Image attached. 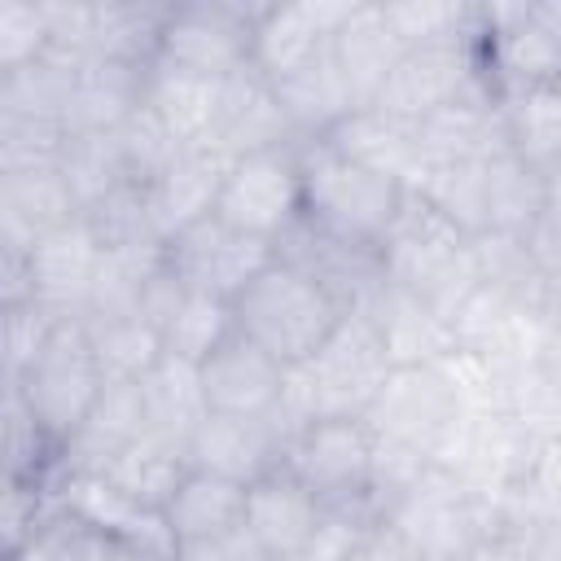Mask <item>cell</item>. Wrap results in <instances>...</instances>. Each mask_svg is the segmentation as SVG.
<instances>
[{
    "label": "cell",
    "mask_w": 561,
    "mask_h": 561,
    "mask_svg": "<svg viewBox=\"0 0 561 561\" xmlns=\"http://www.w3.org/2000/svg\"><path fill=\"white\" fill-rule=\"evenodd\" d=\"M359 316L373 324L377 342L386 346L390 368H412V364H438L451 355V329L447 320L416 294L381 280L373 298L359 307Z\"/></svg>",
    "instance_id": "obj_24"
},
{
    "label": "cell",
    "mask_w": 561,
    "mask_h": 561,
    "mask_svg": "<svg viewBox=\"0 0 561 561\" xmlns=\"http://www.w3.org/2000/svg\"><path fill=\"white\" fill-rule=\"evenodd\" d=\"M373 447L377 438L364 416L307 421L294 430L280 469H289L316 495L320 508H368Z\"/></svg>",
    "instance_id": "obj_10"
},
{
    "label": "cell",
    "mask_w": 561,
    "mask_h": 561,
    "mask_svg": "<svg viewBox=\"0 0 561 561\" xmlns=\"http://www.w3.org/2000/svg\"><path fill=\"white\" fill-rule=\"evenodd\" d=\"M53 460H57V451L44 438V430L35 425V416L18 390V377L0 373V469L44 486L53 473Z\"/></svg>",
    "instance_id": "obj_38"
},
{
    "label": "cell",
    "mask_w": 561,
    "mask_h": 561,
    "mask_svg": "<svg viewBox=\"0 0 561 561\" xmlns=\"http://www.w3.org/2000/svg\"><path fill=\"white\" fill-rule=\"evenodd\" d=\"M48 508V491L31 478L0 469V561H13Z\"/></svg>",
    "instance_id": "obj_43"
},
{
    "label": "cell",
    "mask_w": 561,
    "mask_h": 561,
    "mask_svg": "<svg viewBox=\"0 0 561 561\" xmlns=\"http://www.w3.org/2000/svg\"><path fill=\"white\" fill-rule=\"evenodd\" d=\"M513 561H561V522H539V526H522L517 535H508Z\"/></svg>",
    "instance_id": "obj_48"
},
{
    "label": "cell",
    "mask_w": 561,
    "mask_h": 561,
    "mask_svg": "<svg viewBox=\"0 0 561 561\" xmlns=\"http://www.w3.org/2000/svg\"><path fill=\"white\" fill-rule=\"evenodd\" d=\"M224 171H228V158L219 149H210V145H184V149H175V158L140 188L145 193V210L153 219V232L162 241H171L188 224L206 219L215 210Z\"/></svg>",
    "instance_id": "obj_21"
},
{
    "label": "cell",
    "mask_w": 561,
    "mask_h": 561,
    "mask_svg": "<svg viewBox=\"0 0 561 561\" xmlns=\"http://www.w3.org/2000/svg\"><path fill=\"white\" fill-rule=\"evenodd\" d=\"M381 276L416 298H425L443 320L460 307V298L473 285L469 272V237L447 224L421 193L408 188L394 224L377 241Z\"/></svg>",
    "instance_id": "obj_4"
},
{
    "label": "cell",
    "mask_w": 561,
    "mask_h": 561,
    "mask_svg": "<svg viewBox=\"0 0 561 561\" xmlns=\"http://www.w3.org/2000/svg\"><path fill=\"white\" fill-rule=\"evenodd\" d=\"M57 131L22 118L4 92V75H0V171L9 167H22V162H44L57 153Z\"/></svg>",
    "instance_id": "obj_45"
},
{
    "label": "cell",
    "mask_w": 561,
    "mask_h": 561,
    "mask_svg": "<svg viewBox=\"0 0 561 561\" xmlns=\"http://www.w3.org/2000/svg\"><path fill=\"white\" fill-rule=\"evenodd\" d=\"M215 219L232 224L245 237L276 241L298 215H302V188H298V145L280 149H259L245 158H232L219 197H215Z\"/></svg>",
    "instance_id": "obj_11"
},
{
    "label": "cell",
    "mask_w": 561,
    "mask_h": 561,
    "mask_svg": "<svg viewBox=\"0 0 561 561\" xmlns=\"http://www.w3.org/2000/svg\"><path fill=\"white\" fill-rule=\"evenodd\" d=\"M285 377H289L285 364H276L241 333H228L197 364L202 408L219 416H272L285 403Z\"/></svg>",
    "instance_id": "obj_16"
},
{
    "label": "cell",
    "mask_w": 561,
    "mask_h": 561,
    "mask_svg": "<svg viewBox=\"0 0 561 561\" xmlns=\"http://www.w3.org/2000/svg\"><path fill=\"white\" fill-rule=\"evenodd\" d=\"M48 48L44 9L39 4H13L0 0V75H13L31 61H39Z\"/></svg>",
    "instance_id": "obj_44"
},
{
    "label": "cell",
    "mask_w": 561,
    "mask_h": 561,
    "mask_svg": "<svg viewBox=\"0 0 561 561\" xmlns=\"http://www.w3.org/2000/svg\"><path fill=\"white\" fill-rule=\"evenodd\" d=\"M465 399L451 381V373L438 364H412V368H390V377L381 381L373 408L364 412L368 430L377 438L403 443L421 456H430V465H438V456L447 451L451 434L465 421Z\"/></svg>",
    "instance_id": "obj_9"
},
{
    "label": "cell",
    "mask_w": 561,
    "mask_h": 561,
    "mask_svg": "<svg viewBox=\"0 0 561 561\" xmlns=\"http://www.w3.org/2000/svg\"><path fill=\"white\" fill-rule=\"evenodd\" d=\"M53 162H57V171H61V180H66V188H70L79 210H88L105 193L131 184L127 171H123L114 131H70V136L57 140Z\"/></svg>",
    "instance_id": "obj_37"
},
{
    "label": "cell",
    "mask_w": 561,
    "mask_h": 561,
    "mask_svg": "<svg viewBox=\"0 0 561 561\" xmlns=\"http://www.w3.org/2000/svg\"><path fill=\"white\" fill-rule=\"evenodd\" d=\"M70 219H79V206L53 158L0 171V245L26 259Z\"/></svg>",
    "instance_id": "obj_19"
},
{
    "label": "cell",
    "mask_w": 561,
    "mask_h": 561,
    "mask_svg": "<svg viewBox=\"0 0 561 561\" xmlns=\"http://www.w3.org/2000/svg\"><path fill=\"white\" fill-rule=\"evenodd\" d=\"M416 149H421V167H438V162H473V158H491L504 153V131H500V105H495V88H478L434 114H425L421 123H412ZM421 171V175H425Z\"/></svg>",
    "instance_id": "obj_26"
},
{
    "label": "cell",
    "mask_w": 561,
    "mask_h": 561,
    "mask_svg": "<svg viewBox=\"0 0 561 561\" xmlns=\"http://www.w3.org/2000/svg\"><path fill=\"white\" fill-rule=\"evenodd\" d=\"M346 561H421L390 526H381V522H373L368 530H364V539L351 548V557Z\"/></svg>",
    "instance_id": "obj_49"
},
{
    "label": "cell",
    "mask_w": 561,
    "mask_h": 561,
    "mask_svg": "<svg viewBox=\"0 0 561 561\" xmlns=\"http://www.w3.org/2000/svg\"><path fill=\"white\" fill-rule=\"evenodd\" d=\"M351 0H298V4H263L254 22L250 66L267 79H280L298 70L302 61L320 57L346 18Z\"/></svg>",
    "instance_id": "obj_20"
},
{
    "label": "cell",
    "mask_w": 561,
    "mask_h": 561,
    "mask_svg": "<svg viewBox=\"0 0 561 561\" xmlns=\"http://www.w3.org/2000/svg\"><path fill=\"white\" fill-rule=\"evenodd\" d=\"M145 70L149 66H118V61H92L75 79V96L61 123V136L70 131H118L145 101Z\"/></svg>",
    "instance_id": "obj_32"
},
{
    "label": "cell",
    "mask_w": 561,
    "mask_h": 561,
    "mask_svg": "<svg viewBox=\"0 0 561 561\" xmlns=\"http://www.w3.org/2000/svg\"><path fill=\"white\" fill-rule=\"evenodd\" d=\"M171 561H267V552L254 543V535L245 526H232L224 535L197 539V543H180L171 552Z\"/></svg>",
    "instance_id": "obj_47"
},
{
    "label": "cell",
    "mask_w": 561,
    "mask_h": 561,
    "mask_svg": "<svg viewBox=\"0 0 561 561\" xmlns=\"http://www.w3.org/2000/svg\"><path fill=\"white\" fill-rule=\"evenodd\" d=\"M114 145H118V158H123L127 180L140 184V188H145V184L175 158V149H184V145H175V140L162 131V123H158L145 105L114 131Z\"/></svg>",
    "instance_id": "obj_42"
},
{
    "label": "cell",
    "mask_w": 561,
    "mask_h": 561,
    "mask_svg": "<svg viewBox=\"0 0 561 561\" xmlns=\"http://www.w3.org/2000/svg\"><path fill=\"white\" fill-rule=\"evenodd\" d=\"M381 13L403 48L443 44V39H478V4L465 0H381Z\"/></svg>",
    "instance_id": "obj_41"
},
{
    "label": "cell",
    "mask_w": 561,
    "mask_h": 561,
    "mask_svg": "<svg viewBox=\"0 0 561 561\" xmlns=\"http://www.w3.org/2000/svg\"><path fill=\"white\" fill-rule=\"evenodd\" d=\"M232 333V307L206 294H180V302L171 307V316L158 329L162 355L184 359V364H202L224 337Z\"/></svg>",
    "instance_id": "obj_40"
},
{
    "label": "cell",
    "mask_w": 561,
    "mask_h": 561,
    "mask_svg": "<svg viewBox=\"0 0 561 561\" xmlns=\"http://www.w3.org/2000/svg\"><path fill=\"white\" fill-rule=\"evenodd\" d=\"M26 272H31V302L48 320H79L101 272V245L83 219H70L26 254Z\"/></svg>",
    "instance_id": "obj_18"
},
{
    "label": "cell",
    "mask_w": 561,
    "mask_h": 561,
    "mask_svg": "<svg viewBox=\"0 0 561 561\" xmlns=\"http://www.w3.org/2000/svg\"><path fill=\"white\" fill-rule=\"evenodd\" d=\"M48 316L35 302L22 307H0V373L18 377V368L31 359V351L39 346V337L48 333Z\"/></svg>",
    "instance_id": "obj_46"
},
{
    "label": "cell",
    "mask_w": 561,
    "mask_h": 561,
    "mask_svg": "<svg viewBox=\"0 0 561 561\" xmlns=\"http://www.w3.org/2000/svg\"><path fill=\"white\" fill-rule=\"evenodd\" d=\"M504 149L539 175H561V83L495 92Z\"/></svg>",
    "instance_id": "obj_29"
},
{
    "label": "cell",
    "mask_w": 561,
    "mask_h": 561,
    "mask_svg": "<svg viewBox=\"0 0 561 561\" xmlns=\"http://www.w3.org/2000/svg\"><path fill=\"white\" fill-rule=\"evenodd\" d=\"M136 386H140V443L184 460V447L197 421L206 416L197 390V364L162 355Z\"/></svg>",
    "instance_id": "obj_27"
},
{
    "label": "cell",
    "mask_w": 561,
    "mask_h": 561,
    "mask_svg": "<svg viewBox=\"0 0 561 561\" xmlns=\"http://www.w3.org/2000/svg\"><path fill=\"white\" fill-rule=\"evenodd\" d=\"M272 92H276V101H280V110H285V118H289L298 140H320L333 123H342L355 110L351 92L342 88V79L333 70L329 48L320 57L302 61L298 70L272 79Z\"/></svg>",
    "instance_id": "obj_33"
},
{
    "label": "cell",
    "mask_w": 561,
    "mask_h": 561,
    "mask_svg": "<svg viewBox=\"0 0 561 561\" xmlns=\"http://www.w3.org/2000/svg\"><path fill=\"white\" fill-rule=\"evenodd\" d=\"M88 561H171V552L149 548V543H131V539H118V535H101Z\"/></svg>",
    "instance_id": "obj_51"
},
{
    "label": "cell",
    "mask_w": 561,
    "mask_h": 561,
    "mask_svg": "<svg viewBox=\"0 0 561 561\" xmlns=\"http://www.w3.org/2000/svg\"><path fill=\"white\" fill-rule=\"evenodd\" d=\"M167 13L162 0H92V61L153 66Z\"/></svg>",
    "instance_id": "obj_35"
},
{
    "label": "cell",
    "mask_w": 561,
    "mask_h": 561,
    "mask_svg": "<svg viewBox=\"0 0 561 561\" xmlns=\"http://www.w3.org/2000/svg\"><path fill=\"white\" fill-rule=\"evenodd\" d=\"M272 259L298 267L307 280H316L342 311H359L373 289L386 280L381 276V259L373 245H355L342 241L316 224H307L302 215L272 241Z\"/></svg>",
    "instance_id": "obj_15"
},
{
    "label": "cell",
    "mask_w": 561,
    "mask_h": 561,
    "mask_svg": "<svg viewBox=\"0 0 561 561\" xmlns=\"http://www.w3.org/2000/svg\"><path fill=\"white\" fill-rule=\"evenodd\" d=\"M329 149H337L342 158L377 171V175H390L399 180L403 188H416L421 180V149H416V136H412V123L403 118H390L381 114L377 105H355L342 123H333L324 136H320Z\"/></svg>",
    "instance_id": "obj_28"
},
{
    "label": "cell",
    "mask_w": 561,
    "mask_h": 561,
    "mask_svg": "<svg viewBox=\"0 0 561 561\" xmlns=\"http://www.w3.org/2000/svg\"><path fill=\"white\" fill-rule=\"evenodd\" d=\"M263 13V0H188L171 4L153 66L184 70L197 79H228L241 66H250L254 22Z\"/></svg>",
    "instance_id": "obj_8"
},
{
    "label": "cell",
    "mask_w": 561,
    "mask_h": 561,
    "mask_svg": "<svg viewBox=\"0 0 561 561\" xmlns=\"http://www.w3.org/2000/svg\"><path fill=\"white\" fill-rule=\"evenodd\" d=\"M386 377H390L386 346L377 342L373 324L359 311H346L342 324L302 364L289 368L280 412L294 425L364 416Z\"/></svg>",
    "instance_id": "obj_1"
},
{
    "label": "cell",
    "mask_w": 561,
    "mask_h": 561,
    "mask_svg": "<svg viewBox=\"0 0 561 561\" xmlns=\"http://www.w3.org/2000/svg\"><path fill=\"white\" fill-rule=\"evenodd\" d=\"M294 430L298 425L285 412H272V416H219V412H206L197 421L188 447H184V469H202V473L228 478L237 486H250L263 473L280 469Z\"/></svg>",
    "instance_id": "obj_14"
},
{
    "label": "cell",
    "mask_w": 561,
    "mask_h": 561,
    "mask_svg": "<svg viewBox=\"0 0 561 561\" xmlns=\"http://www.w3.org/2000/svg\"><path fill=\"white\" fill-rule=\"evenodd\" d=\"M298 188L307 224L373 250L408 197L399 180L342 158L324 140H298Z\"/></svg>",
    "instance_id": "obj_2"
},
{
    "label": "cell",
    "mask_w": 561,
    "mask_h": 561,
    "mask_svg": "<svg viewBox=\"0 0 561 561\" xmlns=\"http://www.w3.org/2000/svg\"><path fill=\"white\" fill-rule=\"evenodd\" d=\"M180 473H184V460L171 456V451H158L149 443H136L123 456H114L105 469H96V478L114 495H123L127 504H136L145 513H162V504H167L171 486L180 482Z\"/></svg>",
    "instance_id": "obj_39"
},
{
    "label": "cell",
    "mask_w": 561,
    "mask_h": 561,
    "mask_svg": "<svg viewBox=\"0 0 561 561\" xmlns=\"http://www.w3.org/2000/svg\"><path fill=\"white\" fill-rule=\"evenodd\" d=\"M75 324L83 329L101 373L114 381H140L162 359L158 329L140 311H105V316H83Z\"/></svg>",
    "instance_id": "obj_36"
},
{
    "label": "cell",
    "mask_w": 561,
    "mask_h": 561,
    "mask_svg": "<svg viewBox=\"0 0 561 561\" xmlns=\"http://www.w3.org/2000/svg\"><path fill=\"white\" fill-rule=\"evenodd\" d=\"M241 513H245V486L202 469H184L162 504V526L171 535V548H180L241 526Z\"/></svg>",
    "instance_id": "obj_31"
},
{
    "label": "cell",
    "mask_w": 561,
    "mask_h": 561,
    "mask_svg": "<svg viewBox=\"0 0 561 561\" xmlns=\"http://www.w3.org/2000/svg\"><path fill=\"white\" fill-rule=\"evenodd\" d=\"M399 53H403V44L386 22L381 0H351L346 18L337 22V31L329 39V57H333V70L355 105H373L390 66L399 61Z\"/></svg>",
    "instance_id": "obj_25"
},
{
    "label": "cell",
    "mask_w": 561,
    "mask_h": 561,
    "mask_svg": "<svg viewBox=\"0 0 561 561\" xmlns=\"http://www.w3.org/2000/svg\"><path fill=\"white\" fill-rule=\"evenodd\" d=\"M136 443H140V386L105 377V386H101L96 403L88 408V416L79 421V430L57 447L48 482L70 478V473H96Z\"/></svg>",
    "instance_id": "obj_22"
},
{
    "label": "cell",
    "mask_w": 561,
    "mask_h": 561,
    "mask_svg": "<svg viewBox=\"0 0 561 561\" xmlns=\"http://www.w3.org/2000/svg\"><path fill=\"white\" fill-rule=\"evenodd\" d=\"M482 70L495 92L561 83V0L478 4Z\"/></svg>",
    "instance_id": "obj_7"
},
{
    "label": "cell",
    "mask_w": 561,
    "mask_h": 561,
    "mask_svg": "<svg viewBox=\"0 0 561 561\" xmlns=\"http://www.w3.org/2000/svg\"><path fill=\"white\" fill-rule=\"evenodd\" d=\"M228 307L232 333H241L285 368L302 364L346 316L316 280L280 259H272Z\"/></svg>",
    "instance_id": "obj_3"
},
{
    "label": "cell",
    "mask_w": 561,
    "mask_h": 561,
    "mask_svg": "<svg viewBox=\"0 0 561 561\" xmlns=\"http://www.w3.org/2000/svg\"><path fill=\"white\" fill-rule=\"evenodd\" d=\"M219 83L224 79H197V75H184V70L149 66L140 105L162 123V131L175 145H202L210 136V123H215Z\"/></svg>",
    "instance_id": "obj_34"
},
{
    "label": "cell",
    "mask_w": 561,
    "mask_h": 561,
    "mask_svg": "<svg viewBox=\"0 0 561 561\" xmlns=\"http://www.w3.org/2000/svg\"><path fill=\"white\" fill-rule=\"evenodd\" d=\"M381 526H390L421 561H460L469 548L500 535L491 500L438 465H430L381 513Z\"/></svg>",
    "instance_id": "obj_5"
},
{
    "label": "cell",
    "mask_w": 561,
    "mask_h": 561,
    "mask_svg": "<svg viewBox=\"0 0 561 561\" xmlns=\"http://www.w3.org/2000/svg\"><path fill=\"white\" fill-rule=\"evenodd\" d=\"M101 386H105V373L75 320H53L39 346L31 351V359L18 368V390L35 425L53 443V451L79 430Z\"/></svg>",
    "instance_id": "obj_6"
},
{
    "label": "cell",
    "mask_w": 561,
    "mask_h": 561,
    "mask_svg": "<svg viewBox=\"0 0 561 561\" xmlns=\"http://www.w3.org/2000/svg\"><path fill=\"white\" fill-rule=\"evenodd\" d=\"M552 202H561V180L530 171L508 149L482 162V232L522 237L535 224V215Z\"/></svg>",
    "instance_id": "obj_30"
},
{
    "label": "cell",
    "mask_w": 561,
    "mask_h": 561,
    "mask_svg": "<svg viewBox=\"0 0 561 561\" xmlns=\"http://www.w3.org/2000/svg\"><path fill=\"white\" fill-rule=\"evenodd\" d=\"M478 88H486L482 48L473 39H443V44L403 48L399 61L390 66L381 92L373 96V105L390 118L421 123L425 114H434Z\"/></svg>",
    "instance_id": "obj_12"
},
{
    "label": "cell",
    "mask_w": 561,
    "mask_h": 561,
    "mask_svg": "<svg viewBox=\"0 0 561 561\" xmlns=\"http://www.w3.org/2000/svg\"><path fill=\"white\" fill-rule=\"evenodd\" d=\"M31 302V272L26 259L13 254L9 245H0V307H22Z\"/></svg>",
    "instance_id": "obj_50"
},
{
    "label": "cell",
    "mask_w": 561,
    "mask_h": 561,
    "mask_svg": "<svg viewBox=\"0 0 561 561\" xmlns=\"http://www.w3.org/2000/svg\"><path fill=\"white\" fill-rule=\"evenodd\" d=\"M272 263V245L259 237L237 232L232 224L206 215L162 241V267L188 289L219 302H232L263 267Z\"/></svg>",
    "instance_id": "obj_13"
},
{
    "label": "cell",
    "mask_w": 561,
    "mask_h": 561,
    "mask_svg": "<svg viewBox=\"0 0 561 561\" xmlns=\"http://www.w3.org/2000/svg\"><path fill=\"white\" fill-rule=\"evenodd\" d=\"M320 513L324 508L316 504V495L289 469H272L245 486L241 526L254 535V543L267 552V561H298Z\"/></svg>",
    "instance_id": "obj_23"
},
{
    "label": "cell",
    "mask_w": 561,
    "mask_h": 561,
    "mask_svg": "<svg viewBox=\"0 0 561 561\" xmlns=\"http://www.w3.org/2000/svg\"><path fill=\"white\" fill-rule=\"evenodd\" d=\"M202 145L219 149L232 162V158H245L259 149L298 145V136H294V127H289V118L272 92V79L259 75L254 66H241L237 75H228L219 83L215 123H210V136Z\"/></svg>",
    "instance_id": "obj_17"
}]
</instances>
